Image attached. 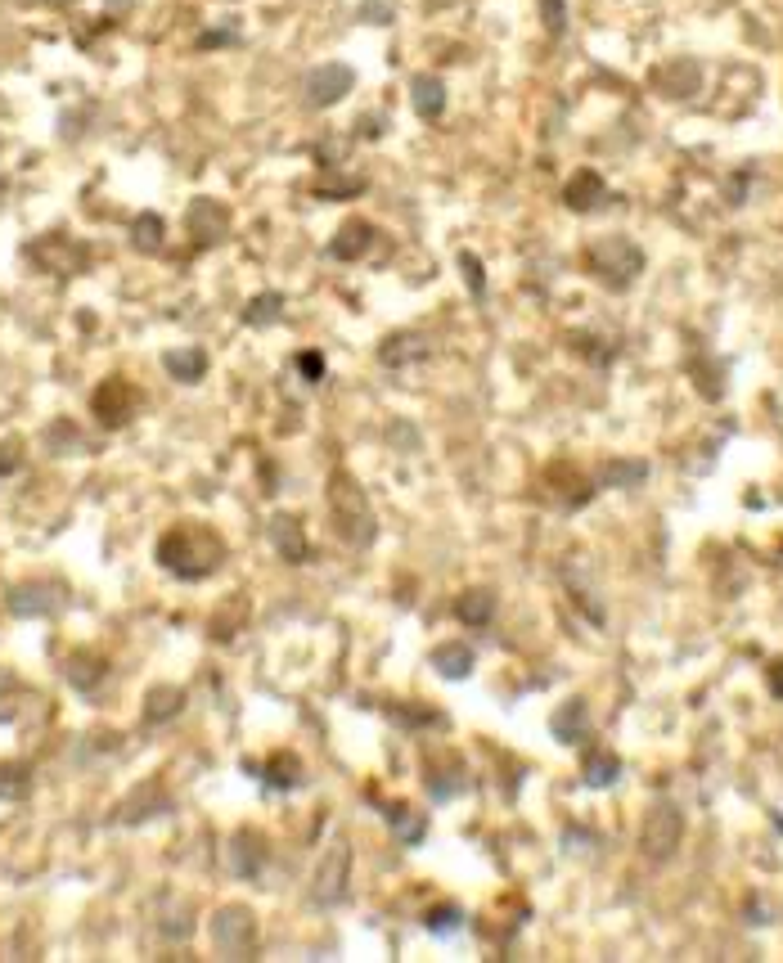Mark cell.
Listing matches in <instances>:
<instances>
[{
	"mask_svg": "<svg viewBox=\"0 0 783 963\" xmlns=\"http://www.w3.org/2000/svg\"><path fill=\"white\" fill-rule=\"evenodd\" d=\"M158 563L167 567V572H176L180 581H203L212 567L225 563V545L216 531L185 522V527H171L167 536L158 540Z\"/></svg>",
	"mask_w": 783,
	"mask_h": 963,
	"instance_id": "6da1fadb",
	"label": "cell"
},
{
	"mask_svg": "<svg viewBox=\"0 0 783 963\" xmlns=\"http://www.w3.org/2000/svg\"><path fill=\"white\" fill-rule=\"evenodd\" d=\"M329 513H333V527H338L342 540H351V545H374V536H378L374 509H369L365 491L356 486V477H351L347 468H333V477H329Z\"/></svg>",
	"mask_w": 783,
	"mask_h": 963,
	"instance_id": "7a4b0ae2",
	"label": "cell"
},
{
	"mask_svg": "<svg viewBox=\"0 0 783 963\" xmlns=\"http://www.w3.org/2000/svg\"><path fill=\"white\" fill-rule=\"evenodd\" d=\"M590 270L608 288H630V284H635V275L644 270V252H639V243L612 234V239H603V243H594V248H590Z\"/></svg>",
	"mask_w": 783,
	"mask_h": 963,
	"instance_id": "3957f363",
	"label": "cell"
},
{
	"mask_svg": "<svg viewBox=\"0 0 783 963\" xmlns=\"http://www.w3.org/2000/svg\"><path fill=\"white\" fill-rule=\"evenodd\" d=\"M680 833H684L680 806H671V801H657V806H648L644 824H639V846H644L648 860L666 864V860L675 855V846H680Z\"/></svg>",
	"mask_w": 783,
	"mask_h": 963,
	"instance_id": "277c9868",
	"label": "cell"
},
{
	"mask_svg": "<svg viewBox=\"0 0 783 963\" xmlns=\"http://www.w3.org/2000/svg\"><path fill=\"white\" fill-rule=\"evenodd\" d=\"M257 936V918L248 905H225L212 914V945L221 954H248Z\"/></svg>",
	"mask_w": 783,
	"mask_h": 963,
	"instance_id": "5b68a950",
	"label": "cell"
},
{
	"mask_svg": "<svg viewBox=\"0 0 783 963\" xmlns=\"http://www.w3.org/2000/svg\"><path fill=\"white\" fill-rule=\"evenodd\" d=\"M347 878H351V846L347 837L329 846V855L315 869V905H342L347 900Z\"/></svg>",
	"mask_w": 783,
	"mask_h": 963,
	"instance_id": "8992f818",
	"label": "cell"
},
{
	"mask_svg": "<svg viewBox=\"0 0 783 963\" xmlns=\"http://www.w3.org/2000/svg\"><path fill=\"white\" fill-rule=\"evenodd\" d=\"M95 419L104 423V428H126V423L135 419V410H140V392H135L126 378H104V383L95 387Z\"/></svg>",
	"mask_w": 783,
	"mask_h": 963,
	"instance_id": "52a82bcc",
	"label": "cell"
},
{
	"mask_svg": "<svg viewBox=\"0 0 783 963\" xmlns=\"http://www.w3.org/2000/svg\"><path fill=\"white\" fill-rule=\"evenodd\" d=\"M185 230L194 239V248H212V243H221L230 234V207L216 203V198H194L185 216Z\"/></svg>",
	"mask_w": 783,
	"mask_h": 963,
	"instance_id": "ba28073f",
	"label": "cell"
},
{
	"mask_svg": "<svg viewBox=\"0 0 783 963\" xmlns=\"http://www.w3.org/2000/svg\"><path fill=\"white\" fill-rule=\"evenodd\" d=\"M351 86H356V72H351L347 63H324V68H315L311 77H306V104L329 108V104H338V99H347Z\"/></svg>",
	"mask_w": 783,
	"mask_h": 963,
	"instance_id": "9c48e42d",
	"label": "cell"
},
{
	"mask_svg": "<svg viewBox=\"0 0 783 963\" xmlns=\"http://www.w3.org/2000/svg\"><path fill=\"white\" fill-rule=\"evenodd\" d=\"M63 599H68V590L59 581H32L9 594V612H18V617H54L63 608Z\"/></svg>",
	"mask_w": 783,
	"mask_h": 963,
	"instance_id": "30bf717a",
	"label": "cell"
},
{
	"mask_svg": "<svg viewBox=\"0 0 783 963\" xmlns=\"http://www.w3.org/2000/svg\"><path fill=\"white\" fill-rule=\"evenodd\" d=\"M428 351H432V338L423 329H396L378 342V360H383L387 369L419 365V360H428Z\"/></svg>",
	"mask_w": 783,
	"mask_h": 963,
	"instance_id": "8fae6325",
	"label": "cell"
},
{
	"mask_svg": "<svg viewBox=\"0 0 783 963\" xmlns=\"http://www.w3.org/2000/svg\"><path fill=\"white\" fill-rule=\"evenodd\" d=\"M549 734L563 747H581L585 738H590V711H585V702L581 698L563 702V707L554 711V720H549Z\"/></svg>",
	"mask_w": 783,
	"mask_h": 963,
	"instance_id": "7c38bea8",
	"label": "cell"
},
{
	"mask_svg": "<svg viewBox=\"0 0 783 963\" xmlns=\"http://www.w3.org/2000/svg\"><path fill=\"white\" fill-rule=\"evenodd\" d=\"M270 540H275V549L284 554V563H306V558H311L302 522H297L293 513H275V518H270Z\"/></svg>",
	"mask_w": 783,
	"mask_h": 963,
	"instance_id": "4fadbf2b",
	"label": "cell"
},
{
	"mask_svg": "<svg viewBox=\"0 0 783 963\" xmlns=\"http://www.w3.org/2000/svg\"><path fill=\"white\" fill-rule=\"evenodd\" d=\"M603 198H608V185H603V176H599V171H590V167L576 171V176L567 180V189H563V203L572 207V212H594Z\"/></svg>",
	"mask_w": 783,
	"mask_h": 963,
	"instance_id": "5bb4252c",
	"label": "cell"
},
{
	"mask_svg": "<svg viewBox=\"0 0 783 963\" xmlns=\"http://www.w3.org/2000/svg\"><path fill=\"white\" fill-rule=\"evenodd\" d=\"M369 243H374V225L360 221V216H351V221L329 239V257L333 261H356V257H365V252H369Z\"/></svg>",
	"mask_w": 783,
	"mask_h": 963,
	"instance_id": "9a60e30c",
	"label": "cell"
},
{
	"mask_svg": "<svg viewBox=\"0 0 783 963\" xmlns=\"http://www.w3.org/2000/svg\"><path fill=\"white\" fill-rule=\"evenodd\" d=\"M230 855H234V873H239V878H257L261 860H266V837H261L257 828H243L230 842Z\"/></svg>",
	"mask_w": 783,
	"mask_h": 963,
	"instance_id": "2e32d148",
	"label": "cell"
},
{
	"mask_svg": "<svg viewBox=\"0 0 783 963\" xmlns=\"http://www.w3.org/2000/svg\"><path fill=\"white\" fill-rule=\"evenodd\" d=\"M410 99H414V113L428 117V122H437V117L446 113V86H441V77H414Z\"/></svg>",
	"mask_w": 783,
	"mask_h": 963,
	"instance_id": "e0dca14e",
	"label": "cell"
},
{
	"mask_svg": "<svg viewBox=\"0 0 783 963\" xmlns=\"http://www.w3.org/2000/svg\"><path fill=\"white\" fill-rule=\"evenodd\" d=\"M621 779V756L612 752H585L581 756V783L585 788H608Z\"/></svg>",
	"mask_w": 783,
	"mask_h": 963,
	"instance_id": "ac0fdd59",
	"label": "cell"
},
{
	"mask_svg": "<svg viewBox=\"0 0 783 963\" xmlns=\"http://www.w3.org/2000/svg\"><path fill=\"white\" fill-rule=\"evenodd\" d=\"M257 774H261V783H266L270 792H288V788L302 783V761H297L293 752H279V756H270V765H266V770H257Z\"/></svg>",
	"mask_w": 783,
	"mask_h": 963,
	"instance_id": "d6986e66",
	"label": "cell"
},
{
	"mask_svg": "<svg viewBox=\"0 0 783 963\" xmlns=\"http://www.w3.org/2000/svg\"><path fill=\"white\" fill-rule=\"evenodd\" d=\"M491 612H495V594L482 590V585H473V590H464L455 599V617L464 621V626H486Z\"/></svg>",
	"mask_w": 783,
	"mask_h": 963,
	"instance_id": "ffe728a7",
	"label": "cell"
},
{
	"mask_svg": "<svg viewBox=\"0 0 783 963\" xmlns=\"http://www.w3.org/2000/svg\"><path fill=\"white\" fill-rule=\"evenodd\" d=\"M167 374L176 383H198L207 374V351L203 347H180V351H167Z\"/></svg>",
	"mask_w": 783,
	"mask_h": 963,
	"instance_id": "44dd1931",
	"label": "cell"
},
{
	"mask_svg": "<svg viewBox=\"0 0 783 963\" xmlns=\"http://www.w3.org/2000/svg\"><path fill=\"white\" fill-rule=\"evenodd\" d=\"M387 824H392L396 842H405V846H419L423 833H428V819L410 806H387Z\"/></svg>",
	"mask_w": 783,
	"mask_h": 963,
	"instance_id": "7402d4cb",
	"label": "cell"
},
{
	"mask_svg": "<svg viewBox=\"0 0 783 963\" xmlns=\"http://www.w3.org/2000/svg\"><path fill=\"white\" fill-rule=\"evenodd\" d=\"M473 662H477V657H473V648H468V644H441L437 653H432V666H437L446 680H464V675L473 671Z\"/></svg>",
	"mask_w": 783,
	"mask_h": 963,
	"instance_id": "603a6c76",
	"label": "cell"
},
{
	"mask_svg": "<svg viewBox=\"0 0 783 963\" xmlns=\"http://www.w3.org/2000/svg\"><path fill=\"white\" fill-rule=\"evenodd\" d=\"M180 707H185V693H180L176 684H162V689H153L149 698H144V716H149L153 725H162V720H171Z\"/></svg>",
	"mask_w": 783,
	"mask_h": 963,
	"instance_id": "cb8c5ba5",
	"label": "cell"
},
{
	"mask_svg": "<svg viewBox=\"0 0 783 963\" xmlns=\"http://www.w3.org/2000/svg\"><path fill=\"white\" fill-rule=\"evenodd\" d=\"M279 315H284V293H261V297H252V302L243 306V324H257V329L275 324Z\"/></svg>",
	"mask_w": 783,
	"mask_h": 963,
	"instance_id": "d4e9b609",
	"label": "cell"
},
{
	"mask_svg": "<svg viewBox=\"0 0 783 963\" xmlns=\"http://www.w3.org/2000/svg\"><path fill=\"white\" fill-rule=\"evenodd\" d=\"M162 234H167V225H162L158 212H144L140 221L131 225V243L140 252H162Z\"/></svg>",
	"mask_w": 783,
	"mask_h": 963,
	"instance_id": "484cf974",
	"label": "cell"
},
{
	"mask_svg": "<svg viewBox=\"0 0 783 963\" xmlns=\"http://www.w3.org/2000/svg\"><path fill=\"white\" fill-rule=\"evenodd\" d=\"M648 482V459H617L603 468V486H639Z\"/></svg>",
	"mask_w": 783,
	"mask_h": 963,
	"instance_id": "4316f807",
	"label": "cell"
},
{
	"mask_svg": "<svg viewBox=\"0 0 783 963\" xmlns=\"http://www.w3.org/2000/svg\"><path fill=\"white\" fill-rule=\"evenodd\" d=\"M315 194H320L324 203H333V198H356V194H365V180L360 176H320L315 180Z\"/></svg>",
	"mask_w": 783,
	"mask_h": 963,
	"instance_id": "83f0119b",
	"label": "cell"
},
{
	"mask_svg": "<svg viewBox=\"0 0 783 963\" xmlns=\"http://www.w3.org/2000/svg\"><path fill=\"white\" fill-rule=\"evenodd\" d=\"M459 275L468 279L473 302H482V297H486V270H482V261H477V252H459Z\"/></svg>",
	"mask_w": 783,
	"mask_h": 963,
	"instance_id": "f1b7e54d",
	"label": "cell"
},
{
	"mask_svg": "<svg viewBox=\"0 0 783 963\" xmlns=\"http://www.w3.org/2000/svg\"><path fill=\"white\" fill-rule=\"evenodd\" d=\"M459 783H464V761H450V770H432L428 774V788L437 792V797H455Z\"/></svg>",
	"mask_w": 783,
	"mask_h": 963,
	"instance_id": "f546056e",
	"label": "cell"
},
{
	"mask_svg": "<svg viewBox=\"0 0 783 963\" xmlns=\"http://www.w3.org/2000/svg\"><path fill=\"white\" fill-rule=\"evenodd\" d=\"M324 351H315V347H306V351H297V374L306 378V383H320L324 378Z\"/></svg>",
	"mask_w": 783,
	"mask_h": 963,
	"instance_id": "4dcf8cb0",
	"label": "cell"
},
{
	"mask_svg": "<svg viewBox=\"0 0 783 963\" xmlns=\"http://www.w3.org/2000/svg\"><path fill=\"white\" fill-rule=\"evenodd\" d=\"M455 923H459L455 905H441V909H432V914H423V927H428V932H450Z\"/></svg>",
	"mask_w": 783,
	"mask_h": 963,
	"instance_id": "1f68e13d",
	"label": "cell"
},
{
	"mask_svg": "<svg viewBox=\"0 0 783 963\" xmlns=\"http://www.w3.org/2000/svg\"><path fill=\"white\" fill-rule=\"evenodd\" d=\"M572 347H576V351H585V356H590L594 365H608V360H612V347H603V342L585 338V333H576V338H572Z\"/></svg>",
	"mask_w": 783,
	"mask_h": 963,
	"instance_id": "d6a6232c",
	"label": "cell"
},
{
	"mask_svg": "<svg viewBox=\"0 0 783 963\" xmlns=\"http://www.w3.org/2000/svg\"><path fill=\"white\" fill-rule=\"evenodd\" d=\"M23 779H27L23 765H5V770H0V797H18V792H23Z\"/></svg>",
	"mask_w": 783,
	"mask_h": 963,
	"instance_id": "836d02e7",
	"label": "cell"
},
{
	"mask_svg": "<svg viewBox=\"0 0 783 963\" xmlns=\"http://www.w3.org/2000/svg\"><path fill=\"white\" fill-rule=\"evenodd\" d=\"M18 459H23V441L18 437H9V441H0V477H9L18 468Z\"/></svg>",
	"mask_w": 783,
	"mask_h": 963,
	"instance_id": "e575fe53",
	"label": "cell"
},
{
	"mask_svg": "<svg viewBox=\"0 0 783 963\" xmlns=\"http://www.w3.org/2000/svg\"><path fill=\"white\" fill-rule=\"evenodd\" d=\"M540 14H545V27L549 36H563V0H540Z\"/></svg>",
	"mask_w": 783,
	"mask_h": 963,
	"instance_id": "d590c367",
	"label": "cell"
},
{
	"mask_svg": "<svg viewBox=\"0 0 783 963\" xmlns=\"http://www.w3.org/2000/svg\"><path fill=\"white\" fill-rule=\"evenodd\" d=\"M765 684H770V693L783 702V657H774V662L765 666Z\"/></svg>",
	"mask_w": 783,
	"mask_h": 963,
	"instance_id": "8d00e7d4",
	"label": "cell"
},
{
	"mask_svg": "<svg viewBox=\"0 0 783 963\" xmlns=\"http://www.w3.org/2000/svg\"><path fill=\"white\" fill-rule=\"evenodd\" d=\"M360 18H369V23H387L392 14H387L383 5H365V14H360Z\"/></svg>",
	"mask_w": 783,
	"mask_h": 963,
	"instance_id": "74e56055",
	"label": "cell"
},
{
	"mask_svg": "<svg viewBox=\"0 0 783 963\" xmlns=\"http://www.w3.org/2000/svg\"><path fill=\"white\" fill-rule=\"evenodd\" d=\"M207 50V45H230V32H203V41H198Z\"/></svg>",
	"mask_w": 783,
	"mask_h": 963,
	"instance_id": "f35d334b",
	"label": "cell"
},
{
	"mask_svg": "<svg viewBox=\"0 0 783 963\" xmlns=\"http://www.w3.org/2000/svg\"><path fill=\"white\" fill-rule=\"evenodd\" d=\"M126 5H131V0H108V9H113V14H126Z\"/></svg>",
	"mask_w": 783,
	"mask_h": 963,
	"instance_id": "ab89813d",
	"label": "cell"
}]
</instances>
